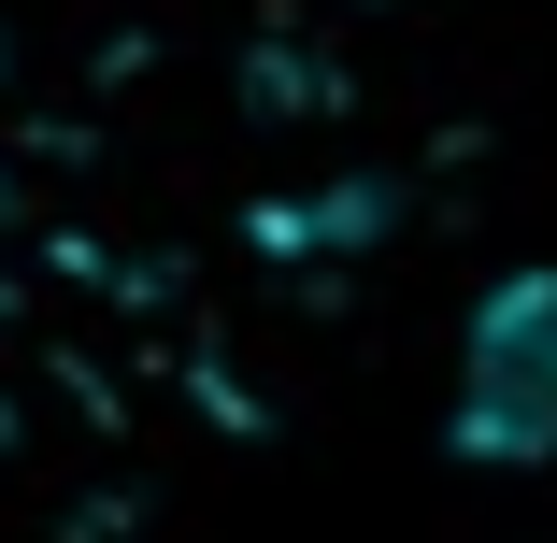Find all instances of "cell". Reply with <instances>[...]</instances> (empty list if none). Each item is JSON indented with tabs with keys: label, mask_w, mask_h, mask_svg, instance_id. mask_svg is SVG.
<instances>
[{
	"label": "cell",
	"mask_w": 557,
	"mask_h": 543,
	"mask_svg": "<svg viewBox=\"0 0 557 543\" xmlns=\"http://www.w3.org/2000/svg\"><path fill=\"white\" fill-rule=\"evenodd\" d=\"M472 472L557 458V272H500L458 330V400H443Z\"/></svg>",
	"instance_id": "obj_1"
}]
</instances>
